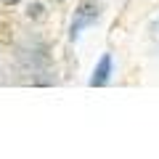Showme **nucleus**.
Returning a JSON list of instances; mask_svg holds the SVG:
<instances>
[{
  "label": "nucleus",
  "mask_w": 159,
  "mask_h": 159,
  "mask_svg": "<svg viewBox=\"0 0 159 159\" xmlns=\"http://www.w3.org/2000/svg\"><path fill=\"white\" fill-rule=\"evenodd\" d=\"M96 19H98V0H80L77 11H74V21H72V40H77L85 27L96 24Z\"/></svg>",
  "instance_id": "f257e3e1"
},
{
  "label": "nucleus",
  "mask_w": 159,
  "mask_h": 159,
  "mask_svg": "<svg viewBox=\"0 0 159 159\" xmlns=\"http://www.w3.org/2000/svg\"><path fill=\"white\" fill-rule=\"evenodd\" d=\"M109 77H111V53H103V56L98 58L96 69H93L90 85H93V88H103V85L109 82Z\"/></svg>",
  "instance_id": "f03ea898"
},
{
  "label": "nucleus",
  "mask_w": 159,
  "mask_h": 159,
  "mask_svg": "<svg viewBox=\"0 0 159 159\" xmlns=\"http://www.w3.org/2000/svg\"><path fill=\"white\" fill-rule=\"evenodd\" d=\"M29 19H43V6L40 3H34V6H29Z\"/></svg>",
  "instance_id": "7ed1b4c3"
},
{
  "label": "nucleus",
  "mask_w": 159,
  "mask_h": 159,
  "mask_svg": "<svg viewBox=\"0 0 159 159\" xmlns=\"http://www.w3.org/2000/svg\"><path fill=\"white\" fill-rule=\"evenodd\" d=\"M3 3H6V6H16L19 0H3Z\"/></svg>",
  "instance_id": "20e7f679"
}]
</instances>
